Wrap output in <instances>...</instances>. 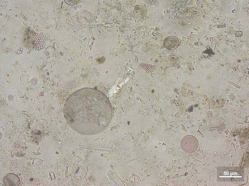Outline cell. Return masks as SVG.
Here are the masks:
<instances>
[{"label":"cell","mask_w":249,"mask_h":186,"mask_svg":"<svg viewBox=\"0 0 249 186\" xmlns=\"http://www.w3.org/2000/svg\"><path fill=\"white\" fill-rule=\"evenodd\" d=\"M199 145L197 139L194 136L188 135L182 139L181 142V148L185 152L192 153L195 152L198 148Z\"/></svg>","instance_id":"3"},{"label":"cell","mask_w":249,"mask_h":186,"mask_svg":"<svg viewBox=\"0 0 249 186\" xmlns=\"http://www.w3.org/2000/svg\"><path fill=\"white\" fill-rule=\"evenodd\" d=\"M179 41L176 37L170 36L167 37L164 40V46L166 48L169 50H173L176 48L178 46Z\"/></svg>","instance_id":"5"},{"label":"cell","mask_w":249,"mask_h":186,"mask_svg":"<svg viewBox=\"0 0 249 186\" xmlns=\"http://www.w3.org/2000/svg\"><path fill=\"white\" fill-rule=\"evenodd\" d=\"M181 93L183 95H186V88L184 87H183L181 88Z\"/></svg>","instance_id":"10"},{"label":"cell","mask_w":249,"mask_h":186,"mask_svg":"<svg viewBox=\"0 0 249 186\" xmlns=\"http://www.w3.org/2000/svg\"><path fill=\"white\" fill-rule=\"evenodd\" d=\"M64 116L73 130L83 135L97 134L108 126L112 109L109 99L100 91L86 88L72 93L64 104Z\"/></svg>","instance_id":"1"},{"label":"cell","mask_w":249,"mask_h":186,"mask_svg":"<svg viewBox=\"0 0 249 186\" xmlns=\"http://www.w3.org/2000/svg\"><path fill=\"white\" fill-rule=\"evenodd\" d=\"M3 183L6 186H18L20 184L19 178L13 173H9L6 175L3 179Z\"/></svg>","instance_id":"4"},{"label":"cell","mask_w":249,"mask_h":186,"mask_svg":"<svg viewBox=\"0 0 249 186\" xmlns=\"http://www.w3.org/2000/svg\"><path fill=\"white\" fill-rule=\"evenodd\" d=\"M140 67L146 73L149 74L152 72L156 68L155 65L143 62L139 64Z\"/></svg>","instance_id":"7"},{"label":"cell","mask_w":249,"mask_h":186,"mask_svg":"<svg viewBox=\"0 0 249 186\" xmlns=\"http://www.w3.org/2000/svg\"><path fill=\"white\" fill-rule=\"evenodd\" d=\"M228 83L229 84H230L232 85L235 86L236 87L238 88H240V86L239 85H238L235 84V83H233L232 82H231L230 81H229L228 82Z\"/></svg>","instance_id":"9"},{"label":"cell","mask_w":249,"mask_h":186,"mask_svg":"<svg viewBox=\"0 0 249 186\" xmlns=\"http://www.w3.org/2000/svg\"><path fill=\"white\" fill-rule=\"evenodd\" d=\"M243 33L241 31H236L235 32V37H241Z\"/></svg>","instance_id":"8"},{"label":"cell","mask_w":249,"mask_h":186,"mask_svg":"<svg viewBox=\"0 0 249 186\" xmlns=\"http://www.w3.org/2000/svg\"><path fill=\"white\" fill-rule=\"evenodd\" d=\"M218 179L222 181L240 180L243 177L241 169L235 167H226L218 169Z\"/></svg>","instance_id":"2"},{"label":"cell","mask_w":249,"mask_h":186,"mask_svg":"<svg viewBox=\"0 0 249 186\" xmlns=\"http://www.w3.org/2000/svg\"><path fill=\"white\" fill-rule=\"evenodd\" d=\"M34 48L36 50H40L45 47V41L43 33L42 32L37 33L35 39Z\"/></svg>","instance_id":"6"}]
</instances>
